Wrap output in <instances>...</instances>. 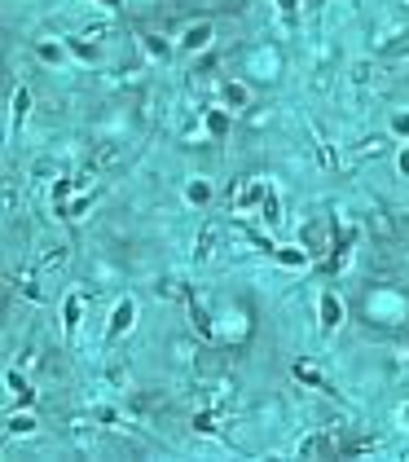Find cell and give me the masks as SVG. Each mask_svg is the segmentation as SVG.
<instances>
[{"label": "cell", "mask_w": 409, "mask_h": 462, "mask_svg": "<svg viewBox=\"0 0 409 462\" xmlns=\"http://www.w3.org/2000/svg\"><path fill=\"white\" fill-rule=\"evenodd\" d=\"M185 304H189V322H194V330H199V339L211 343V339H216V330H211V317L203 312V304L194 300V295H185Z\"/></svg>", "instance_id": "30bf717a"}, {"label": "cell", "mask_w": 409, "mask_h": 462, "mask_svg": "<svg viewBox=\"0 0 409 462\" xmlns=\"http://www.w3.org/2000/svg\"><path fill=\"white\" fill-rule=\"evenodd\" d=\"M27 114H31V88H18L13 93V137H18V128L27 124Z\"/></svg>", "instance_id": "2e32d148"}, {"label": "cell", "mask_w": 409, "mask_h": 462, "mask_svg": "<svg viewBox=\"0 0 409 462\" xmlns=\"http://www.w3.org/2000/svg\"><path fill=\"white\" fill-rule=\"evenodd\" d=\"M260 216H264V225H269V229H277V225H282V198H277V190H269L264 207H260Z\"/></svg>", "instance_id": "d6986e66"}, {"label": "cell", "mask_w": 409, "mask_h": 462, "mask_svg": "<svg viewBox=\"0 0 409 462\" xmlns=\"http://www.w3.org/2000/svg\"><path fill=\"white\" fill-rule=\"evenodd\" d=\"M224 124H229V119H224L220 110H207V128H211V132H224Z\"/></svg>", "instance_id": "836d02e7"}, {"label": "cell", "mask_w": 409, "mask_h": 462, "mask_svg": "<svg viewBox=\"0 0 409 462\" xmlns=\"http://www.w3.org/2000/svg\"><path fill=\"white\" fill-rule=\"evenodd\" d=\"M145 53H150V58H159V62H168V53H172V44H168V40H163V36H159V31H154V36H145Z\"/></svg>", "instance_id": "d4e9b609"}, {"label": "cell", "mask_w": 409, "mask_h": 462, "mask_svg": "<svg viewBox=\"0 0 409 462\" xmlns=\"http://www.w3.org/2000/svg\"><path fill=\"white\" fill-rule=\"evenodd\" d=\"M321 326H326V330L343 326V300H339L335 291H326V295H321Z\"/></svg>", "instance_id": "8fae6325"}, {"label": "cell", "mask_w": 409, "mask_h": 462, "mask_svg": "<svg viewBox=\"0 0 409 462\" xmlns=\"http://www.w3.org/2000/svg\"><path fill=\"white\" fill-rule=\"evenodd\" d=\"M106 36H110V27H106V22H97V27H88V40H93V44H102Z\"/></svg>", "instance_id": "d590c367"}, {"label": "cell", "mask_w": 409, "mask_h": 462, "mask_svg": "<svg viewBox=\"0 0 409 462\" xmlns=\"http://www.w3.org/2000/svg\"><path fill=\"white\" fill-rule=\"evenodd\" d=\"M211 36H216V27H211L207 18H199V22H189L181 31V48H185V53H203V48L211 44Z\"/></svg>", "instance_id": "5b68a950"}, {"label": "cell", "mask_w": 409, "mask_h": 462, "mask_svg": "<svg viewBox=\"0 0 409 462\" xmlns=\"http://www.w3.org/2000/svg\"><path fill=\"white\" fill-rule=\"evenodd\" d=\"M277 9H282V18L290 22V18H295V13H300V0H277Z\"/></svg>", "instance_id": "e575fe53"}, {"label": "cell", "mask_w": 409, "mask_h": 462, "mask_svg": "<svg viewBox=\"0 0 409 462\" xmlns=\"http://www.w3.org/2000/svg\"><path fill=\"white\" fill-rule=\"evenodd\" d=\"M133 322H137V304H133V300L123 295V300L110 308V326H106V339L114 343L119 335H128V330H133Z\"/></svg>", "instance_id": "7a4b0ae2"}, {"label": "cell", "mask_w": 409, "mask_h": 462, "mask_svg": "<svg viewBox=\"0 0 409 462\" xmlns=\"http://www.w3.org/2000/svg\"><path fill=\"white\" fill-rule=\"evenodd\" d=\"M31 432H36V414H27V409L9 414V436H31Z\"/></svg>", "instance_id": "603a6c76"}, {"label": "cell", "mask_w": 409, "mask_h": 462, "mask_svg": "<svg viewBox=\"0 0 409 462\" xmlns=\"http://www.w3.org/2000/svg\"><path fill=\"white\" fill-rule=\"evenodd\" d=\"M194 432H203V436H220V409H199L194 414Z\"/></svg>", "instance_id": "5bb4252c"}, {"label": "cell", "mask_w": 409, "mask_h": 462, "mask_svg": "<svg viewBox=\"0 0 409 462\" xmlns=\"http://www.w3.org/2000/svg\"><path fill=\"white\" fill-rule=\"evenodd\" d=\"M67 260H71V242H53V246H44V251H40L36 273H58Z\"/></svg>", "instance_id": "ba28073f"}, {"label": "cell", "mask_w": 409, "mask_h": 462, "mask_svg": "<svg viewBox=\"0 0 409 462\" xmlns=\"http://www.w3.org/2000/svg\"><path fill=\"white\" fill-rule=\"evenodd\" d=\"M220 97L229 106H247V84H238V79H229V84L220 88Z\"/></svg>", "instance_id": "cb8c5ba5"}, {"label": "cell", "mask_w": 409, "mask_h": 462, "mask_svg": "<svg viewBox=\"0 0 409 462\" xmlns=\"http://www.w3.org/2000/svg\"><path fill=\"white\" fill-rule=\"evenodd\" d=\"M401 418H405V423H409V405H405V409H401Z\"/></svg>", "instance_id": "f35d334b"}, {"label": "cell", "mask_w": 409, "mask_h": 462, "mask_svg": "<svg viewBox=\"0 0 409 462\" xmlns=\"http://www.w3.org/2000/svg\"><path fill=\"white\" fill-rule=\"evenodd\" d=\"M295 378L308 388H317V392H335V388H326V374L317 370V361H295Z\"/></svg>", "instance_id": "7c38bea8"}, {"label": "cell", "mask_w": 409, "mask_h": 462, "mask_svg": "<svg viewBox=\"0 0 409 462\" xmlns=\"http://www.w3.org/2000/svg\"><path fill=\"white\" fill-rule=\"evenodd\" d=\"M119 159H123V145H119V141H102V145L88 154V168H93V172H110Z\"/></svg>", "instance_id": "52a82bcc"}, {"label": "cell", "mask_w": 409, "mask_h": 462, "mask_svg": "<svg viewBox=\"0 0 409 462\" xmlns=\"http://www.w3.org/2000/svg\"><path fill=\"white\" fill-rule=\"evenodd\" d=\"M40 361H44V352L36 348V343H31V348L22 352V366H27V370H36V366H40Z\"/></svg>", "instance_id": "f546056e"}, {"label": "cell", "mask_w": 409, "mask_h": 462, "mask_svg": "<svg viewBox=\"0 0 409 462\" xmlns=\"http://www.w3.org/2000/svg\"><path fill=\"white\" fill-rule=\"evenodd\" d=\"M71 436H75L79 449H88V444L97 440V432H93V427H84V418H75V423H71Z\"/></svg>", "instance_id": "484cf974"}, {"label": "cell", "mask_w": 409, "mask_h": 462, "mask_svg": "<svg viewBox=\"0 0 409 462\" xmlns=\"http://www.w3.org/2000/svg\"><path fill=\"white\" fill-rule=\"evenodd\" d=\"M405 352H409V335H405Z\"/></svg>", "instance_id": "ab89813d"}, {"label": "cell", "mask_w": 409, "mask_h": 462, "mask_svg": "<svg viewBox=\"0 0 409 462\" xmlns=\"http://www.w3.org/2000/svg\"><path fill=\"white\" fill-rule=\"evenodd\" d=\"M220 234H224V225L211 216V220H203V229H199V246H194V260L199 264H207L211 256H216V242H220Z\"/></svg>", "instance_id": "277c9868"}, {"label": "cell", "mask_w": 409, "mask_h": 462, "mask_svg": "<svg viewBox=\"0 0 409 462\" xmlns=\"http://www.w3.org/2000/svg\"><path fill=\"white\" fill-rule=\"evenodd\" d=\"M185 198H189V203H207V198H211V185H207V180H189Z\"/></svg>", "instance_id": "83f0119b"}, {"label": "cell", "mask_w": 409, "mask_h": 462, "mask_svg": "<svg viewBox=\"0 0 409 462\" xmlns=\"http://www.w3.org/2000/svg\"><path fill=\"white\" fill-rule=\"evenodd\" d=\"M71 190H75V180L58 176V180H53V190H48V198H53V203H67V198H71Z\"/></svg>", "instance_id": "4316f807"}, {"label": "cell", "mask_w": 409, "mask_h": 462, "mask_svg": "<svg viewBox=\"0 0 409 462\" xmlns=\"http://www.w3.org/2000/svg\"><path fill=\"white\" fill-rule=\"evenodd\" d=\"M172 361L181 370H194V366H199V343H194L189 335H176L172 339Z\"/></svg>", "instance_id": "9c48e42d"}, {"label": "cell", "mask_w": 409, "mask_h": 462, "mask_svg": "<svg viewBox=\"0 0 409 462\" xmlns=\"http://www.w3.org/2000/svg\"><path fill=\"white\" fill-rule=\"evenodd\" d=\"M102 5H110V9H119V5H123V0H102Z\"/></svg>", "instance_id": "74e56055"}, {"label": "cell", "mask_w": 409, "mask_h": 462, "mask_svg": "<svg viewBox=\"0 0 409 462\" xmlns=\"http://www.w3.org/2000/svg\"><path fill=\"white\" fill-rule=\"evenodd\" d=\"M106 378H110V383H119V388L133 383V378H128V366H110V370H106Z\"/></svg>", "instance_id": "f1b7e54d"}, {"label": "cell", "mask_w": 409, "mask_h": 462, "mask_svg": "<svg viewBox=\"0 0 409 462\" xmlns=\"http://www.w3.org/2000/svg\"><path fill=\"white\" fill-rule=\"evenodd\" d=\"M234 396H238V383H234V378H211L207 392H203V401H207L211 409H224Z\"/></svg>", "instance_id": "8992f818"}, {"label": "cell", "mask_w": 409, "mask_h": 462, "mask_svg": "<svg viewBox=\"0 0 409 462\" xmlns=\"http://www.w3.org/2000/svg\"><path fill=\"white\" fill-rule=\"evenodd\" d=\"M277 260H282L286 269H304V264H308V246H277Z\"/></svg>", "instance_id": "44dd1931"}, {"label": "cell", "mask_w": 409, "mask_h": 462, "mask_svg": "<svg viewBox=\"0 0 409 462\" xmlns=\"http://www.w3.org/2000/svg\"><path fill=\"white\" fill-rule=\"evenodd\" d=\"M40 58L58 66V62H62V48H58V44H40Z\"/></svg>", "instance_id": "d6a6232c"}, {"label": "cell", "mask_w": 409, "mask_h": 462, "mask_svg": "<svg viewBox=\"0 0 409 462\" xmlns=\"http://www.w3.org/2000/svg\"><path fill=\"white\" fill-rule=\"evenodd\" d=\"M5 383H9L13 396H18V405H31V401H36V392H31V383H27V374H22V370H9V374H5Z\"/></svg>", "instance_id": "4fadbf2b"}, {"label": "cell", "mask_w": 409, "mask_h": 462, "mask_svg": "<svg viewBox=\"0 0 409 462\" xmlns=\"http://www.w3.org/2000/svg\"><path fill=\"white\" fill-rule=\"evenodd\" d=\"M343 449H348V440L339 436V418H335L330 427H317V432L300 436V444H295L300 458H339Z\"/></svg>", "instance_id": "6da1fadb"}, {"label": "cell", "mask_w": 409, "mask_h": 462, "mask_svg": "<svg viewBox=\"0 0 409 462\" xmlns=\"http://www.w3.org/2000/svg\"><path fill=\"white\" fill-rule=\"evenodd\" d=\"M79 312H84V295H67V304H62V326H67V335H75Z\"/></svg>", "instance_id": "9a60e30c"}, {"label": "cell", "mask_w": 409, "mask_h": 462, "mask_svg": "<svg viewBox=\"0 0 409 462\" xmlns=\"http://www.w3.org/2000/svg\"><path fill=\"white\" fill-rule=\"evenodd\" d=\"M366 225H370V234L379 238V242H396V238H401V225H396V216H391L387 207H370Z\"/></svg>", "instance_id": "3957f363"}, {"label": "cell", "mask_w": 409, "mask_h": 462, "mask_svg": "<svg viewBox=\"0 0 409 462\" xmlns=\"http://www.w3.org/2000/svg\"><path fill=\"white\" fill-rule=\"evenodd\" d=\"M13 282H18V291L27 295L31 304H44V291H40V282H36V273H31V269H22L18 277H13Z\"/></svg>", "instance_id": "e0dca14e"}, {"label": "cell", "mask_w": 409, "mask_h": 462, "mask_svg": "<svg viewBox=\"0 0 409 462\" xmlns=\"http://www.w3.org/2000/svg\"><path fill=\"white\" fill-rule=\"evenodd\" d=\"M383 150H387V137H366V141H356V145H352V154H356V159H366V154L374 159V154H383Z\"/></svg>", "instance_id": "7402d4cb"}, {"label": "cell", "mask_w": 409, "mask_h": 462, "mask_svg": "<svg viewBox=\"0 0 409 462\" xmlns=\"http://www.w3.org/2000/svg\"><path fill=\"white\" fill-rule=\"evenodd\" d=\"M36 176H44V180H53V176H62V172H58V163H48V159H40V163H36Z\"/></svg>", "instance_id": "4dcf8cb0"}, {"label": "cell", "mask_w": 409, "mask_h": 462, "mask_svg": "<svg viewBox=\"0 0 409 462\" xmlns=\"http://www.w3.org/2000/svg\"><path fill=\"white\" fill-rule=\"evenodd\" d=\"M401 172L409 176V150H401Z\"/></svg>", "instance_id": "8d00e7d4"}, {"label": "cell", "mask_w": 409, "mask_h": 462, "mask_svg": "<svg viewBox=\"0 0 409 462\" xmlns=\"http://www.w3.org/2000/svg\"><path fill=\"white\" fill-rule=\"evenodd\" d=\"M374 79H379V62H352V84L356 88H366V84H374Z\"/></svg>", "instance_id": "ac0fdd59"}, {"label": "cell", "mask_w": 409, "mask_h": 462, "mask_svg": "<svg viewBox=\"0 0 409 462\" xmlns=\"http://www.w3.org/2000/svg\"><path fill=\"white\" fill-rule=\"evenodd\" d=\"M391 132H396V137H409V114H391Z\"/></svg>", "instance_id": "1f68e13d"}, {"label": "cell", "mask_w": 409, "mask_h": 462, "mask_svg": "<svg viewBox=\"0 0 409 462\" xmlns=\"http://www.w3.org/2000/svg\"><path fill=\"white\" fill-rule=\"evenodd\" d=\"M88 207H93V198L79 194V198H71V203L58 207V216H62V220H79V216H88Z\"/></svg>", "instance_id": "ffe728a7"}]
</instances>
